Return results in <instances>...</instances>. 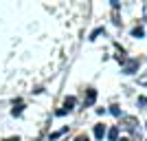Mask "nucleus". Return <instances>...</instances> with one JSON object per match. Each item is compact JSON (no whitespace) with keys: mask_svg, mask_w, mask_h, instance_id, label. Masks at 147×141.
<instances>
[{"mask_svg":"<svg viewBox=\"0 0 147 141\" xmlns=\"http://www.w3.org/2000/svg\"><path fill=\"white\" fill-rule=\"evenodd\" d=\"M103 135H105L103 126H94V137H97V139H103Z\"/></svg>","mask_w":147,"mask_h":141,"instance_id":"f257e3e1","label":"nucleus"},{"mask_svg":"<svg viewBox=\"0 0 147 141\" xmlns=\"http://www.w3.org/2000/svg\"><path fill=\"white\" fill-rule=\"evenodd\" d=\"M94 99H97V91H90V93H88V99H86V101H88V104H94Z\"/></svg>","mask_w":147,"mask_h":141,"instance_id":"f03ea898","label":"nucleus"},{"mask_svg":"<svg viewBox=\"0 0 147 141\" xmlns=\"http://www.w3.org/2000/svg\"><path fill=\"white\" fill-rule=\"evenodd\" d=\"M117 137H119V130H117V128H112L110 132H108V139H112V141H117Z\"/></svg>","mask_w":147,"mask_h":141,"instance_id":"7ed1b4c3","label":"nucleus"},{"mask_svg":"<svg viewBox=\"0 0 147 141\" xmlns=\"http://www.w3.org/2000/svg\"><path fill=\"white\" fill-rule=\"evenodd\" d=\"M73 106H75V97H68V99H66V106H64V108H66V110H70Z\"/></svg>","mask_w":147,"mask_h":141,"instance_id":"20e7f679","label":"nucleus"},{"mask_svg":"<svg viewBox=\"0 0 147 141\" xmlns=\"http://www.w3.org/2000/svg\"><path fill=\"white\" fill-rule=\"evenodd\" d=\"M136 66H138V64H136V62H129V64H127V68H125V73H132V71H134Z\"/></svg>","mask_w":147,"mask_h":141,"instance_id":"39448f33","label":"nucleus"},{"mask_svg":"<svg viewBox=\"0 0 147 141\" xmlns=\"http://www.w3.org/2000/svg\"><path fill=\"white\" fill-rule=\"evenodd\" d=\"M132 35H134V37H141L143 35V29H134V31H132Z\"/></svg>","mask_w":147,"mask_h":141,"instance_id":"423d86ee","label":"nucleus"},{"mask_svg":"<svg viewBox=\"0 0 147 141\" xmlns=\"http://www.w3.org/2000/svg\"><path fill=\"white\" fill-rule=\"evenodd\" d=\"M75 141H90V139H88V137H77Z\"/></svg>","mask_w":147,"mask_h":141,"instance_id":"0eeeda50","label":"nucleus"}]
</instances>
